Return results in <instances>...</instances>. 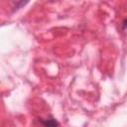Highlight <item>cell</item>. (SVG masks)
<instances>
[{"label": "cell", "mask_w": 127, "mask_h": 127, "mask_svg": "<svg viewBox=\"0 0 127 127\" xmlns=\"http://www.w3.org/2000/svg\"><path fill=\"white\" fill-rule=\"evenodd\" d=\"M44 127H59V123L54 118H48L42 121Z\"/></svg>", "instance_id": "obj_1"}, {"label": "cell", "mask_w": 127, "mask_h": 127, "mask_svg": "<svg viewBox=\"0 0 127 127\" xmlns=\"http://www.w3.org/2000/svg\"><path fill=\"white\" fill-rule=\"evenodd\" d=\"M123 27H124V29H127V19L123 22Z\"/></svg>", "instance_id": "obj_2"}]
</instances>
